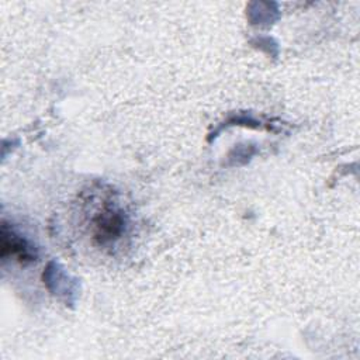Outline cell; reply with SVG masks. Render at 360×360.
I'll return each instance as SVG.
<instances>
[{
	"instance_id": "6da1fadb",
	"label": "cell",
	"mask_w": 360,
	"mask_h": 360,
	"mask_svg": "<svg viewBox=\"0 0 360 360\" xmlns=\"http://www.w3.org/2000/svg\"><path fill=\"white\" fill-rule=\"evenodd\" d=\"M87 214L91 242L103 249H112L124 239L129 226V217L114 193L101 191L93 195Z\"/></svg>"
},
{
	"instance_id": "7a4b0ae2",
	"label": "cell",
	"mask_w": 360,
	"mask_h": 360,
	"mask_svg": "<svg viewBox=\"0 0 360 360\" xmlns=\"http://www.w3.org/2000/svg\"><path fill=\"white\" fill-rule=\"evenodd\" d=\"M1 257L3 260L13 257L21 264L31 263L37 259L35 246L13 228H8L4 221L1 225Z\"/></svg>"
}]
</instances>
